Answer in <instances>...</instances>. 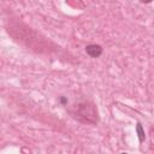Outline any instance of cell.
I'll use <instances>...</instances> for the list:
<instances>
[{
    "mask_svg": "<svg viewBox=\"0 0 154 154\" xmlns=\"http://www.w3.org/2000/svg\"><path fill=\"white\" fill-rule=\"evenodd\" d=\"M71 114L86 124H95L98 122V111L95 106L89 101H80L72 106Z\"/></svg>",
    "mask_w": 154,
    "mask_h": 154,
    "instance_id": "6da1fadb",
    "label": "cell"
},
{
    "mask_svg": "<svg viewBox=\"0 0 154 154\" xmlns=\"http://www.w3.org/2000/svg\"><path fill=\"white\" fill-rule=\"evenodd\" d=\"M86 52L92 58H99L102 54V47L100 45H88L86 47Z\"/></svg>",
    "mask_w": 154,
    "mask_h": 154,
    "instance_id": "7a4b0ae2",
    "label": "cell"
},
{
    "mask_svg": "<svg viewBox=\"0 0 154 154\" xmlns=\"http://www.w3.org/2000/svg\"><path fill=\"white\" fill-rule=\"evenodd\" d=\"M136 131H137V135H138L140 142H143V141H145V131H143V129H142V125H141L140 123H138L137 126H136Z\"/></svg>",
    "mask_w": 154,
    "mask_h": 154,
    "instance_id": "3957f363",
    "label": "cell"
},
{
    "mask_svg": "<svg viewBox=\"0 0 154 154\" xmlns=\"http://www.w3.org/2000/svg\"><path fill=\"white\" fill-rule=\"evenodd\" d=\"M60 102H61V104L65 105V104H68V100H66L65 98H64V96H61V98H60Z\"/></svg>",
    "mask_w": 154,
    "mask_h": 154,
    "instance_id": "277c9868",
    "label": "cell"
},
{
    "mask_svg": "<svg viewBox=\"0 0 154 154\" xmlns=\"http://www.w3.org/2000/svg\"><path fill=\"white\" fill-rule=\"evenodd\" d=\"M141 3H146V4H148V3H152V0H140Z\"/></svg>",
    "mask_w": 154,
    "mask_h": 154,
    "instance_id": "5b68a950",
    "label": "cell"
}]
</instances>
